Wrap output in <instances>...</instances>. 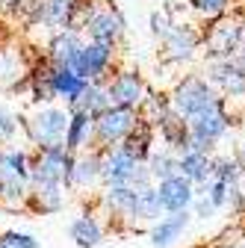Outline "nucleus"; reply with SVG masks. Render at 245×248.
I'll use <instances>...</instances> for the list:
<instances>
[{
    "instance_id": "nucleus-36",
    "label": "nucleus",
    "mask_w": 245,
    "mask_h": 248,
    "mask_svg": "<svg viewBox=\"0 0 245 248\" xmlns=\"http://www.w3.org/2000/svg\"><path fill=\"white\" fill-rule=\"evenodd\" d=\"M189 213L198 216V219H213V216H216V207L210 204L207 195H198V192H195V201H192V210H189Z\"/></svg>"
},
{
    "instance_id": "nucleus-22",
    "label": "nucleus",
    "mask_w": 245,
    "mask_h": 248,
    "mask_svg": "<svg viewBox=\"0 0 245 248\" xmlns=\"http://www.w3.org/2000/svg\"><path fill=\"white\" fill-rule=\"evenodd\" d=\"M177 174L186 177L192 186H204L213 177V157L207 154H180L177 157Z\"/></svg>"
},
{
    "instance_id": "nucleus-31",
    "label": "nucleus",
    "mask_w": 245,
    "mask_h": 248,
    "mask_svg": "<svg viewBox=\"0 0 245 248\" xmlns=\"http://www.w3.org/2000/svg\"><path fill=\"white\" fill-rule=\"evenodd\" d=\"M239 177H242V169H239V163L233 160V154H219V157L213 154V177H210V180H222V183L236 186Z\"/></svg>"
},
{
    "instance_id": "nucleus-30",
    "label": "nucleus",
    "mask_w": 245,
    "mask_h": 248,
    "mask_svg": "<svg viewBox=\"0 0 245 248\" xmlns=\"http://www.w3.org/2000/svg\"><path fill=\"white\" fill-rule=\"evenodd\" d=\"M186 3H189V9H192L204 24H210V21H216V18L228 15V12H233V3H236V0H186Z\"/></svg>"
},
{
    "instance_id": "nucleus-2",
    "label": "nucleus",
    "mask_w": 245,
    "mask_h": 248,
    "mask_svg": "<svg viewBox=\"0 0 245 248\" xmlns=\"http://www.w3.org/2000/svg\"><path fill=\"white\" fill-rule=\"evenodd\" d=\"M245 42V24H242V9L228 12L216 21L201 27V50L207 59H233V53Z\"/></svg>"
},
{
    "instance_id": "nucleus-20",
    "label": "nucleus",
    "mask_w": 245,
    "mask_h": 248,
    "mask_svg": "<svg viewBox=\"0 0 245 248\" xmlns=\"http://www.w3.org/2000/svg\"><path fill=\"white\" fill-rule=\"evenodd\" d=\"M154 133L160 136V142H163V148L166 151H171V154H177V157H180V154L183 151H186V139H189V127H186V121H183L174 109L157 124V127H154Z\"/></svg>"
},
{
    "instance_id": "nucleus-3",
    "label": "nucleus",
    "mask_w": 245,
    "mask_h": 248,
    "mask_svg": "<svg viewBox=\"0 0 245 248\" xmlns=\"http://www.w3.org/2000/svg\"><path fill=\"white\" fill-rule=\"evenodd\" d=\"M168 101H171V109H174L183 121H189V118L201 115L204 109L216 107V104H219V92L213 89L201 74H183V77L171 86Z\"/></svg>"
},
{
    "instance_id": "nucleus-26",
    "label": "nucleus",
    "mask_w": 245,
    "mask_h": 248,
    "mask_svg": "<svg viewBox=\"0 0 245 248\" xmlns=\"http://www.w3.org/2000/svg\"><path fill=\"white\" fill-rule=\"evenodd\" d=\"M65 109H68V112H86V115H92V118H98L104 109H109L104 83H86L83 95H80L71 107H65Z\"/></svg>"
},
{
    "instance_id": "nucleus-43",
    "label": "nucleus",
    "mask_w": 245,
    "mask_h": 248,
    "mask_svg": "<svg viewBox=\"0 0 245 248\" xmlns=\"http://www.w3.org/2000/svg\"><path fill=\"white\" fill-rule=\"evenodd\" d=\"M239 248H245V236H242V239H239Z\"/></svg>"
},
{
    "instance_id": "nucleus-14",
    "label": "nucleus",
    "mask_w": 245,
    "mask_h": 248,
    "mask_svg": "<svg viewBox=\"0 0 245 248\" xmlns=\"http://www.w3.org/2000/svg\"><path fill=\"white\" fill-rule=\"evenodd\" d=\"M68 130L62 139V148L68 154H86V151H95V118L86 115V112H68Z\"/></svg>"
},
{
    "instance_id": "nucleus-5",
    "label": "nucleus",
    "mask_w": 245,
    "mask_h": 248,
    "mask_svg": "<svg viewBox=\"0 0 245 248\" xmlns=\"http://www.w3.org/2000/svg\"><path fill=\"white\" fill-rule=\"evenodd\" d=\"M124 33H127L124 12H121L115 3H109V0H98L92 15H89V21H86V27H83V39L118 47L121 39H124Z\"/></svg>"
},
{
    "instance_id": "nucleus-34",
    "label": "nucleus",
    "mask_w": 245,
    "mask_h": 248,
    "mask_svg": "<svg viewBox=\"0 0 245 248\" xmlns=\"http://www.w3.org/2000/svg\"><path fill=\"white\" fill-rule=\"evenodd\" d=\"M0 242H3L6 248H39V239L33 233H27V231H0Z\"/></svg>"
},
{
    "instance_id": "nucleus-45",
    "label": "nucleus",
    "mask_w": 245,
    "mask_h": 248,
    "mask_svg": "<svg viewBox=\"0 0 245 248\" xmlns=\"http://www.w3.org/2000/svg\"><path fill=\"white\" fill-rule=\"evenodd\" d=\"M0 148H6V145H3V139H0Z\"/></svg>"
},
{
    "instance_id": "nucleus-13",
    "label": "nucleus",
    "mask_w": 245,
    "mask_h": 248,
    "mask_svg": "<svg viewBox=\"0 0 245 248\" xmlns=\"http://www.w3.org/2000/svg\"><path fill=\"white\" fill-rule=\"evenodd\" d=\"M186 127H189V133H192L195 139H201V142H207V145H213V148H216V145L230 133V124H228V118L222 115L219 104L210 107V109H204V112L195 115V118H189Z\"/></svg>"
},
{
    "instance_id": "nucleus-25",
    "label": "nucleus",
    "mask_w": 245,
    "mask_h": 248,
    "mask_svg": "<svg viewBox=\"0 0 245 248\" xmlns=\"http://www.w3.org/2000/svg\"><path fill=\"white\" fill-rule=\"evenodd\" d=\"M139 112V118L145 121V124H151V127H157V124L171 112V101H168V92L166 89H154V86H148V92H145V101H142V107L136 109Z\"/></svg>"
},
{
    "instance_id": "nucleus-40",
    "label": "nucleus",
    "mask_w": 245,
    "mask_h": 248,
    "mask_svg": "<svg viewBox=\"0 0 245 248\" xmlns=\"http://www.w3.org/2000/svg\"><path fill=\"white\" fill-rule=\"evenodd\" d=\"M239 192H242V198H245V171H242V177H239Z\"/></svg>"
},
{
    "instance_id": "nucleus-33",
    "label": "nucleus",
    "mask_w": 245,
    "mask_h": 248,
    "mask_svg": "<svg viewBox=\"0 0 245 248\" xmlns=\"http://www.w3.org/2000/svg\"><path fill=\"white\" fill-rule=\"evenodd\" d=\"M18 112L6 104V101H0V139H3V145H9L15 136H18Z\"/></svg>"
},
{
    "instance_id": "nucleus-37",
    "label": "nucleus",
    "mask_w": 245,
    "mask_h": 248,
    "mask_svg": "<svg viewBox=\"0 0 245 248\" xmlns=\"http://www.w3.org/2000/svg\"><path fill=\"white\" fill-rule=\"evenodd\" d=\"M9 42H15V30H12V24H9V21L0 18V47L9 45Z\"/></svg>"
},
{
    "instance_id": "nucleus-24",
    "label": "nucleus",
    "mask_w": 245,
    "mask_h": 248,
    "mask_svg": "<svg viewBox=\"0 0 245 248\" xmlns=\"http://www.w3.org/2000/svg\"><path fill=\"white\" fill-rule=\"evenodd\" d=\"M50 86H53V98L62 101L65 107H71L86 89V80H80L71 68H53L50 74Z\"/></svg>"
},
{
    "instance_id": "nucleus-7",
    "label": "nucleus",
    "mask_w": 245,
    "mask_h": 248,
    "mask_svg": "<svg viewBox=\"0 0 245 248\" xmlns=\"http://www.w3.org/2000/svg\"><path fill=\"white\" fill-rule=\"evenodd\" d=\"M163 50V62H171V65H183V62H192L201 53V27L195 21H174L171 30L160 39Z\"/></svg>"
},
{
    "instance_id": "nucleus-23",
    "label": "nucleus",
    "mask_w": 245,
    "mask_h": 248,
    "mask_svg": "<svg viewBox=\"0 0 245 248\" xmlns=\"http://www.w3.org/2000/svg\"><path fill=\"white\" fill-rule=\"evenodd\" d=\"M0 177L30 183V148H15V145L0 148Z\"/></svg>"
},
{
    "instance_id": "nucleus-12",
    "label": "nucleus",
    "mask_w": 245,
    "mask_h": 248,
    "mask_svg": "<svg viewBox=\"0 0 245 248\" xmlns=\"http://www.w3.org/2000/svg\"><path fill=\"white\" fill-rule=\"evenodd\" d=\"M101 186V154L98 151H86L74 157L65 192H92Z\"/></svg>"
},
{
    "instance_id": "nucleus-10",
    "label": "nucleus",
    "mask_w": 245,
    "mask_h": 248,
    "mask_svg": "<svg viewBox=\"0 0 245 248\" xmlns=\"http://www.w3.org/2000/svg\"><path fill=\"white\" fill-rule=\"evenodd\" d=\"M154 192H157V201H160L163 216L189 213V210H192V201H195V186H192L186 177H180V174L154 183Z\"/></svg>"
},
{
    "instance_id": "nucleus-28",
    "label": "nucleus",
    "mask_w": 245,
    "mask_h": 248,
    "mask_svg": "<svg viewBox=\"0 0 245 248\" xmlns=\"http://www.w3.org/2000/svg\"><path fill=\"white\" fill-rule=\"evenodd\" d=\"M145 169H148V174H151V180H154V183L168 180V177L177 174V154H171L166 148H154V154L148 157Z\"/></svg>"
},
{
    "instance_id": "nucleus-44",
    "label": "nucleus",
    "mask_w": 245,
    "mask_h": 248,
    "mask_svg": "<svg viewBox=\"0 0 245 248\" xmlns=\"http://www.w3.org/2000/svg\"><path fill=\"white\" fill-rule=\"evenodd\" d=\"M242 24H245V9H242Z\"/></svg>"
},
{
    "instance_id": "nucleus-35",
    "label": "nucleus",
    "mask_w": 245,
    "mask_h": 248,
    "mask_svg": "<svg viewBox=\"0 0 245 248\" xmlns=\"http://www.w3.org/2000/svg\"><path fill=\"white\" fill-rule=\"evenodd\" d=\"M177 18H174V9L171 6H163V9H154L151 12V33H154L157 39H163L168 30H171V24H174Z\"/></svg>"
},
{
    "instance_id": "nucleus-46",
    "label": "nucleus",
    "mask_w": 245,
    "mask_h": 248,
    "mask_svg": "<svg viewBox=\"0 0 245 248\" xmlns=\"http://www.w3.org/2000/svg\"><path fill=\"white\" fill-rule=\"evenodd\" d=\"M0 248H6V245H3V242H0Z\"/></svg>"
},
{
    "instance_id": "nucleus-42",
    "label": "nucleus",
    "mask_w": 245,
    "mask_h": 248,
    "mask_svg": "<svg viewBox=\"0 0 245 248\" xmlns=\"http://www.w3.org/2000/svg\"><path fill=\"white\" fill-rule=\"evenodd\" d=\"M189 248H210V245H204V242H198V245H189Z\"/></svg>"
},
{
    "instance_id": "nucleus-27",
    "label": "nucleus",
    "mask_w": 245,
    "mask_h": 248,
    "mask_svg": "<svg viewBox=\"0 0 245 248\" xmlns=\"http://www.w3.org/2000/svg\"><path fill=\"white\" fill-rule=\"evenodd\" d=\"M42 30L47 36L59 30H71V0H45Z\"/></svg>"
},
{
    "instance_id": "nucleus-18",
    "label": "nucleus",
    "mask_w": 245,
    "mask_h": 248,
    "mask_svg": "<svg viewBox=\"0 0 245 248\" xmlns=\"http://www.w3.org/2000/svg\"><path fill=\"white\" fill-rule=\"evenodd\" d=\"M30 68V62H27V53H24V45L18 42H9L0 47V89H9L12 83H18Z\"/></svg>"
},
{
    "instance_id": "nucleus-6",
    "label": "nucleus",
    "mask_w": 245,
    "mask_h": 248,
    "mask_svg": "<svg viewBox=\"0 0 245 248\" xmlns=\"http://www.w3.org/2000/svg\"><path fill=\"white\" fill-rule=\"evenodd\" d=\"M107 89V101L109 107H121V109H139L148 92V80L142 77L139 68L133 65H118L112 71V77L104 83Z\"/></svg>"
},
{
    "instance_id": "nucleus-32",
    "label": "nucleus",
    "mask_w": 245,
    "mask_h": 248,
    "mask_svg": "<svg viewBox=\"0 0 245 248\" xmlns=\"http://www.w3.org/2000/svg\"><path fill=\"white\" fill-rule=\"evenodd\" d=\"M219 109L230 127L245 121V95H219Z\"/></svg>"
},
{
    "instance_id": "nucleus-1",
    "label": "nucleus",
    "mask_w": 245,
    "mask_h": 248,
    "mask_svg": "<svg viewBox=\"0 0 245 248\" xmlns=\"http://www.w3.org/2000/svg\"><path fill=\"white\" fill-rule=\"evenodd\" d=\"M68 109L59 104L47 107H33L30 112H18V124L30 142V151H45L62 145L65 130H68Z\"/></svg>"
},
{
    "instance_id": "nucleus-39",
    "label": "nucleus",
    "mask_w": 245,
    "mask_h": 248,
    "mask_svg": "<svg viewBox=\"0 0 245 248\" xmlns=\"http://www.w3.org/2000/svg\"><path fill=\"white\" fill-rule=\"evenodd\" d=\"M210 248H239V242H219V245H210Z\"/></svg>"
},
{
    "instance_id": "nucleus-9",
    "label": "nucleus",
    "mask_w": 245,
    "mask_h": 248,
    "mask_svg": "<svg viewBox=\"0 0 245 248\" xmlns=\"http://www.w3.org/2000/svg\"><path fill=\"white\" fill-rule=\"evenodd\" d=\"M139 124V112L136 109H121V107H109L95 118V151H107V148H118L130 136V130Z\"/></svg>"
},
{
    "instance_id": "nucleus-8",
    "label": "nucleus",
    "mask_w": 245,
    "mask_h": 248,
    "mask_svg": "<svg viewBox=\"0 0 245 248\" xmlns=\"http://www.w3.org/2000/svg\"><path fill=\"white\" fill-rule=\"evenodd\" d=\"M74 166V154H68L62 145L30 151V183H68Z\"/></svg>"
},
{
    "instance_id": "nucleus-38",
    "label": "nucleus",
    "mask_w": 245,
    "mask_h": 248,
    "mask_svg": "<svg viewBox=\"0 0 245 248\" xmlns=\"http://www.w3.org/2000/svg\"><path fill=\"white\" fill-rule=\"evenodd\" d=\"M15 3H18V0H0V18L9 21V24H12V15H15Z\"/></svg>"
},
{
    "instance_id": "nucleus-16",
    "label": "nucleus",
    "mask_w": 245,
    "mask_h": 248,
    "mask_svg": "<svg viewBox=\"0 0 245 248\" xmlns=\"http://www.w3.org/2000/svg\"><path fill=\"white\" fill-rule=\"evenodd\" d=\"M50 74H53V65L39 56L33 65L27 68V77H30V92H27V98L33 107H47V104H56L53 98V86H50Z\"/></svg>"
},
{
    "instance_id": "nucleus-41",
    "label": "nucleus",
    "mask_w": 245,
    "mask_h": 248,
    "mask_svg": "<svg viewBox=\"0 0 245 248\" xmlns=\"http://www.w3.org/2000/svg\"><path fill=\"white\" fill-rule=\"evenodd\" d=\"M239 219H242V222H239V233L245 236V216H239Z\"/></svg>"
},
{
    "instance_id": "nucleus-11",
    "label": "nucleus",
    "mask_w": 245,
    "mask_h": 248,
    "mask_svg": "<svg viewBox=\"0 0 245 248\" xmlns=\"http://www.w3.org/2000/svg\"><path fill=\"white\" fill-rule=\"evenodd\" d=\"M83 33L77 30H59V33H50L42 45V56L50 62L53 68H71V62L77 56V50L83 47Z\"/></svg>"
},
{
    "instance_id": "nucleus-19",
    "label": "nucleus",
    "mask_w": 245,
    "mask_h": 248,
    "mask_svg": "<svg viewBox=\"0 0 245 248\" xmlns=\"http://www.w3.org/2000/svg\"><path fill=\"white\" fill-rule=\"evenodd\" d=\"M104 222L98 219L95 213H89V210H83L77 219L68 225V236L74 239V245H80V248H98L101 242H104Z\"/></svg>"
},
{
    "instance_id": "nucleus-17",
    "label": "nucleus",
    "mask_w": 245,
    "mask_h": 248,
    "mask_svg": "<svg viewBox=\"0 0 245 248\" xmlns=\"http://www.w3.org/2000/svg\"><path fill=\"white\" fill-rule=\"evenodd\" d=\"M189 222H192V213H171V216L157 219L154 225H151V231H148L151 245H154V248H168V245H174V242L183 236V231L189 228Z\"/></svg>"
},
{
    "instance_id": "nucleus-15",
    "label": "nucleus",
    "mask_w": 245,
    "mask_h": 248,
    "mask_svg": "<svg viewBox=\"0 0 245 248\" xmlns=\"http://www.w3.org/2000/svg\"><path fill=\"white\" fill-rule=\"evenodd\" d=\"M65 207V186L62 183H30L27 195V213H59Z\"/></svg>"
},
{
    "instance_id": "nucleus-21",
    "label": "nucleus",
    "mask_w": 245,
    "mask_h": 248,
    "mask_svg": "<svg viewBox=\"0 0 245 248\" xmlns=\"http://www.w3.org/2000/svg\"><path fill=\"white\" fill-rule=\"evenodd\" d=\"M121 148H124L136 163H148V157H151V154H154V148H157V133H154V127L139 118V124L130 130V136L121 142Z\"/></svg>"
},
{
    "instance_id": "nucleus-4",
    "label": "nucleus",
    "mask_w": 245,
    "mask_h": 248,
    "mask_svg": "<svg viewBox=\"0 0 245 248\" xmlns=\"http://www.w3.org/2000/svg\"><path fill=\"white\" fill-rule=\"evenodd\" d=\"M115 68H118V47L98 42H83V47L71 62V71L86 83H107Z\"/></svg>"
},
{
    "instance_id": "nucleus-29",
    "label": "nucleus",
    "mask_w": 245,
    "mask_h": 248,
    "mask_svg": "<svg viewBox=\"0 0 245 248\" xmlns=\"http://www.w3.org/2000/svg\"><path fill=\"white\" fill-rule=\"evenodd\" d=\"M42 12H45V0H18L15 3V15H12V24L21 30H33V27H42Z\"/></svg>"
}]
</instances>
